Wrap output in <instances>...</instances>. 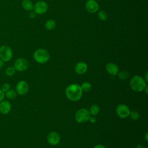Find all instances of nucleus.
I'll return each mask as SVG.
<instances>
[{
	"label": "nucleus",
	"mask_w": 148,
	"mask_h": 148,
	"mask_svg": "<svg viewBox=\"0 0 148 148\" xmlns=\"http://www.w3.org/2000/svg\"><path fill=\"white\" fill-rule=\"evenodd\" d=\"M82 90L79 85L71 84L69 85L65 90L66 97L71 101H77L80 99L82 95Z\"/></svg>",
	"instance_id": "1"
},
{
	"label": "nucleus",
	"mask_w": 148,
	"mask_h": 148,
	"mask_svg": "<svg viewBox=\"0 0 148 148\" xmlns=\"http://www.w3.org/2000/svg\"><path fill=\"white\" fill-rule=\"evenodd\" d=\"M130 85L131 89L136 92L142 91L147 86L145 80L139 76H134L130 81Z\"/></svg>",
	"instance_id": "2"
},
{
	"label": "nucleus",
	"mask_w": 148,
	"mask_h": 148,
	"mask_svg": "<svg viewBox=\"0 0 148 148\" xmlns=\"http://www.w3.org/2000/svg\"><path fill=\"white\" fill-rule=\"evenodd\" d=\"M34 58L38 63L45 64L49 60L50 55L46 50L43 49H39L34 52Z\"/></svg>",
	"instance_id": "3"
},
{
	"label": "nucleus",
	"mask_w": 148,
	"mask_h": 148,
	"mask_svg": "<svg viewBox=\"0 0 148 148\" xmlns=\"http://www.w3.org/2000/svg\"><path fill=\"white\" fill-rule=\"evenodd\" d=\"M13 56L12 49L8 45H2L0 47V59L3 62L9 61Z\"/></svg>",
	"instance_id": "4"
},
{
	"label": "nucleus",
	"mask_w": 148,
	"mask_h": 148,
	"mask_svg": "<svg viewBox=\"0 0 148 148\" xmlns=\"http://www.w3.org/2000/svg\"><path fill=\"white\" fill-rule=\"evenodd\" d=\"M90 117V113L89 111L85 108L79 109L75 114V119L79 123H86L89 120Z\"/></svg>",
	"instance_id": "5"
},
{
	"label": "nucleus",
	"mask_w": 148,
	"mask_h": 148,
	"mask_svg": "<svg viewBox=\"0 0 148 148\" xmlns=\"http://www.w3.org/2000/svg\"><path fill=\"white\" fill-rule=\"evenodd\" d=\"M29 66V63L28 61L23 58H17L14 63V68L16 71H24L26 70Z\"/></svg>",
	"instance_id": "6"
},
{
	"label": "nucleus",
	"mask_w": 148,
	"mask_h": 148,
	"mask_svg": "<svg viewBox=\"0 0 148 148\" xmlns=\"http://www.w3.org/2000/svg\"><path fill=\"white\" fill-rule=\"evenodd\" d=\"M116 113L121 119H125L129 116L130 110L129 108L124 104H120L116 108Z\"/></svg>",
	"instance_id": "7"
},
{
	"label": "nucleus",
	"mask_w": 148,
	"mask_h": 148,
	"mask_svg": "<svg viewBox=\"0 0 148 148\" xmlns=\"http://www.w3.org/2000/svg\"><path fill=\"white\" fill-rule=\"evenodd\" d=\"M33 9L36 14H43L47 11L48 5L45 1H38L35 4Z\"/></svg>",
	"instance_id": "8"
},
{
	"label": "nucleus",
	"mask_w": 148,
	"mask_h": 148,
	"mask_svg": "<svg viewBox=\"0 0 148 148\" xmlns=\"http://www.w3.org/2000/svg\"><path fill=\"white\" fill-rule=\"evenodd\" d=\"M29 90V86L28 83L24 81L21 80L17 83L16 86V91L20 95H25L27 93Z\"/></svg>",
	"instance_id": "9"
},
{
	"label": "nucleus",
	"mask_w": 148,
	"mask_h": 148,
	"mask_svg": "<svg viewBox=\"0 0 148 148\" xmlns=\"http://www.w3.org/2000/svg\"><path fill=\"white\" fill-rule=\"evenodd\" d=\"M86 10L90 13H94L99 9V5L95 0H88L85 5Z\"/></svg>",
	"instance_id": "10"
},
{
	"label": "nucleus",
	"mask_w": 148,
	"mask_h": 148,
	"mask_svg": "<svg viewBox=\"0 0 148 148\" xmlns=\"http://www.w3.org/2000/svg\"><path fill=\"white\" fill-rule=\"evenodd\" d=\"M47 140L50 145H56L60 140V136L58 133L51 132L47 136Z\"/></svg>",
	"instance_id": "11"
},
{
	"label": "nucleus",
	"mask_w": 148,
	"mask_h": 148,
	"mask_svg": "<svg viewBox=\"0 0 148 148\" xmlns=\"http://www.w3.org/2000/svg\"><path fill=\"white\" fill-rule=\"evenodd\" d=\"M11 104L8 101H2L0 102V112L3 114H8L11 110Z\"/></svg>",
	"instance_id": "12"
},
{
	"label": "nucleus",
	"mask_w": 148,
	"mask_h": 148,
	"mask_svg": "<svg viewBox=\"0 0 148 148\" xmlns=\"http://www.w3.org/2000/svg\"><path fill=\"white\" fill-rule=\"evenodd\" d=\"M87 70V65L84 62H79L76 64L75 66V71L79 75H83L86 72Z\"/></svg>",
	"instance_id": "13"
},
{
	"label": "nucleus",
	"mask_w": 148,
	"mask_h": 148,
	"mask_svg": "<svg viewBox=\"0 0 148 148\" xmlns=\"http://www.w3.org/2000/svg\"><path fill=\"white\" fill-rule=\"evenodd\" d=\"M106 71L112 75H116L119 73V67L117 65L113 63H108L106 65Z\"/></svg>",
	"instance_id": "14"
},
{
	"label": "nucleus",
	"mask_w": 148,
	"mask_h": 148,
	"mask_svg": "<svg viewBox=\"0 0 148 148\" xmlns=\"http://www.w3.org/2000/svg\"><path fill=\"white\" fill-rule=\"evenodd\" d=\"M21 6L23 8L27 11H31L34 9L33 3L30 0H23Z\"/></svg>",
	"instance_id": "15"
},
{
	"label": "nucleus",
	"mask_w": 148,
	"mask_h": 148,
	"mask_svg": "<svg viewBox=\"0 0 148 148\" xmlns=\"http://www.w3.org/2000/svg\"><path fill=\"white\" fill-rule=\"evenodd\" d=\"M17 92L13 90V89H9L8 91L5 92V96H6L8 99H14L17 97Z\"/></svg>",
	"instance_id": "16"
},
{
	"label": "nucleus",
	"mask_w": 148,
	"mask_h": 148,
	"mask_svg": "<svg viewBox=\"0 0 148 148\" xmlns=\"http://www.w3.org/2000/svg\"><path fill=\"white\" fill-rule=\"evenodd\" d=\"M45 28L48 30H52L54 29L56 26V23L53 20H48L45 24Z\"/></svg>",
	"instance_id": "17"
},
{
	"label": "nucleus",
	"mask_w": 148,
	"mask_h": 148,
	"mask_svg": "<svg viewBox=\"0 0 148 148\" xmlns=\"http://www.w3.org/2000/svg\"><path fill=\"white\" fill-rule=\"evenodd\" d=\"M90 114H92V116H95L98 114L99 112V108L97 105L94 104L91 106L90 108V111H89Z\"/></svg>",
	"instance_id": "18"
},
{
	"label": "nucleus",
	"mask_w": 148,
	"mask_h": 148,
	"mask_svg": "<svg viewBox=\"0 0 148 148\" xmlns=\"http://www.w3.org/2000/svg\"><path fill=\"white\" fill-rule=\"evenodd\" d=\"M98 18L102 21H105L107 20L108 16L107 13L104 10H100L98 13Z\"/></svg>",
	"instance_id": "19"
},
{
	"label": "nucleus",
	"mask_w": 148,
	"mask_h": 148,
	"mask_svg": "<svg viewBox=\"0 0 148 148\" xmlns=\"http://www.w3.org/2000/svg\"><path fill=\"white\" fill-rule=\"evenodd\" d=\"M15 71H16V69H14V66H10L6 69L5 74L8 76H12L15 73Z\"/></svg>",
	"instance_id": "20"
},
{
	"label": "nucleus",
	"mask_w": 148,
	"mask_h": 148,
	"mask_svg": "<svg viewBox=\"0 0 148 148\" xmlns=\"http://www.w3.org/2000/svg\"><path fill=\"white\" fill-rule=\"evenodd\" d=\"M80 87H81V89L82 91L87 92V91H88L89 90H90V89L91 88V84L88 82H84L82 84Z\"/></svg>",
	"instance_id": "21"
},
{
	"label": "nucleus",
	"mask_w": 148,
	"mask_h": 148,
	"mask_svg": "<svg viewBox=\"0 0 148 148\" xmlns=\"http://www.w3.org/2000/svg\"><path fill=\"white\" fill-rule=\"evenodd\" d=\"M128 76H129L128 72L125 71H121V72H119L118 74L119 78L121 80H125V79H127L128 77Z\"/></svg>",
	"instance_id": "22"
},
{
	"label": "nucleus",
	"mask_w": 148,
	"mask_h": 148,
	"mask_svg": "<svg viewBox=\"0 0 148 148\" xmlns=\"http://www.w3.org/2000/svg\"><path fill=\"white\" fill-rule=\"evenodd\" d=\"M129 116H130L131 119H132L133 120H136L139 119V118L140 117L139 113L137 111L130 112V113Z\"/></svg>",
	"instance_id": "23"
},
{
	"label": "nucleus",
	"mask_w": 148,
	"mask_h": 148,
	"mask_svg": "<svg viewBox=\"0 0 148 148\" xmlns=\"http://www.w3.org/2000/svg\"><path fill=\"white\" fill-rule=\"evenodd\" d=\"M10 88V85L9 83H4L1 87V90L4 92L8 91Z\"/></svg>",
	"instance_id": "24"
},
{
	"label": "nucleus",
	"mask_w": 148,
	"mask_h": 148,
	"mask_svg": "<svg viewBox=\"0 0 148 148\" xmlns=\"http://www.w3.org/2000/svg\"><path fill=\"white\" fill-rule=\"evenodd\" d=\"M4 97H5V92L2 91L1 89H0V102L3 101V99H4Z\"/></svg>",
	"instance_id": "25"
},
{
	"label": "nucleus",
	"mask_w": 148,
	"mask_h": 148,
	"mask_svg": "<svg viewBox=\"0 0 148 148\" xmlns=\"http://www.w3.org/2000/svg\"><path fill=\"white\" fill-rule=\"evenodd\" d=\"M36 16V13L35 12H31L29 13V17L31 18H32V19L34 18Z\"/></svg>",
	"instance_id": "26"
},
{
	"label": "nucleus",
	"mask_w": 148,
	"mask_h": 148,
	"mask_svg": "<svg viewBox=\"0 0 148 148\" xmlns=\"http://www.w3.org/2000/svg\"><path fill=\"white\" fill-rule=\"evenodd\" d=\"M88 120H90V121L92 123H95L97 121V119H96L95 117H94V116H91V117L90 116Z\"/></svg>",
	"instance_id": "27"
},
{
	"label": "nucleus",
	"mask_w": 148,
	"mask_h": 148,
	"mask_svg": "<svg viewBox=\"0 0 148 148\" xmlns=\"http://www.w3.org/2000/svg\"><path fill=\"white\" fill-rule=\"evenodd\" d=\"M94 148H106V147L102 145H97L94 147Z\"/></svg>",
	"instance_id": "28"
},
{
	"label": "nucleus",
	"mask_w": 148,
	"mask_h": 148,
	"mask_svg": "<svg viewBox=\"0 0 148 148\" xmlns=\"http://www.w3.org/2000/svg\"><path fill=\"white\" fill-rule=\"evenodd\" d=\"M4 65V62L0 59V69H1Z\"/></svg>",
	"instance_id": "29"
},
{
	"label": "nucleus",
	"mask_w": 148,
	"mask_h": 148,
	"mask_svg": "<svg viewBox=\"0 0 148 148\" xmlns=\"http://www.w3.org/2000/svg\"><path fill=\"white\" fill-rule=\"evenodd\" d=\"M135 148H145V147H144L143 146H142L141 145H138L135 147Z\"/></svg>",
	"instance_id": "30"
},
{
	"label": "nucleus",
	"mask_w": 148,
	"mask_h": 148,
	"mask_svg": "<svg viewBox=\"0 0 148 148\" xmlns=\"http://www.w3.org/2000/svg\"><path fill=\"white\" fill-rule=\"evenodd\" d=\"M145 76H146V80H145V81H146V82H147V72H146Z\"/></svg>",
	"instance_id": "31"
},
{
	"label": "nucleus",
	"mask_w": 148,
	"mask_h": 148,
	"mask_svg": "<svg viewBox=\"0 0 148 148\" xmlns=\"http://www.w3.org/2000/svg\"><path fill=\"white\" fill-rule=\"evenodd\" d=\"M146 140H147V133L146 134Z\"/></svg>",
	"instance_id": "32"
}]
</instances>
